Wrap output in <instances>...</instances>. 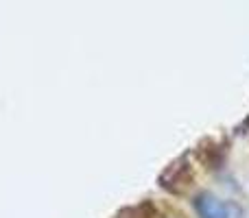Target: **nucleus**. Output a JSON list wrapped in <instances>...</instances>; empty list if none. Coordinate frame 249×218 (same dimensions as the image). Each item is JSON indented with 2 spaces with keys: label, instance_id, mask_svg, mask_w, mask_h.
Masks as SVG:
<instances>
[{
  "label": "nucleus",
  "instance_id": "obj_1",
  "mask_svg": "<svg viewBox=\"0 0 249 218\" xmlns=\"http://www.w3.org/2000/svg\"><path fill=\"white\" fill-rule=\"evenodd\" d=\"M190 181V166L186 159H179V162H175L173 166H168V170L162 175V179H160V184H162V188H166L168 192H181V190H186V185H188Z\"/></svg>",
  "mask_w": 249,
  "mask_h": 218
},
{
  "label": "nucleus",
  "instance_id": "obj_2",
  "mask_svg": "<svg viewBox=\"0 0 249 218\" xmlns=\"http://www.w3.org/2000/svg\"><path fill=\"white\" fill-rule=\"evenodd\" d=\"M195 207H197V214L201 218H230V205H225L223 201H219L208 192L199 194L195 199Z\"/></svg>",
  "mask_w": 249,
  "mask_h": 218
},
{
  "label": "nucleus",
  "instance_id": "obj_3",
  "mask_svg": "<svg viewBox=\"0 0 249 218\" xmlns=\"http://www.w3.org/2000/svg\"><path fill=\"white\" fill-rule=\"evenodd\" d=\"M116 218H160V216L151 203H142V205H138V207H129V210L121 212Z\"/></svg>",
  "mask_w": 249,
  "mask_h": 218
}]
</instances>
